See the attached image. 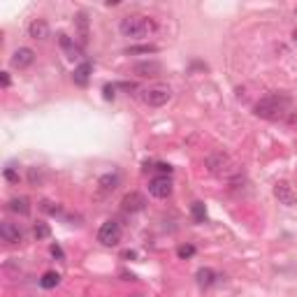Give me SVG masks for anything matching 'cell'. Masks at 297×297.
Returning a JSON list of instances; mask_svg holds the SVG:
<instances>
[{
  "instance_id": "6da1fadb",
  "label": "cell",
  "mask_w": 297,
  "mask_h": 297,
  "mask_svg": "<svg viewBox=\"0 0 297 297\" xmlns=\"http://www.w3.org/2000/svg\"><path fill=\"white\" fill-rule=\"evenodd\" d=\"M119 30L128 40H144L151 38L158 30V23H156V19L146 17V14H128L119 21Z\"/></svg>"
},
{
  "instance_id": "7a4b0ae2",
  "label": "cell",
  "mask_w": 297,
  "mask_h": 297,
  "mask_svg": "<svg viewBox=\"0 0 297 297\" xmlns=\"http://www.w3.org/2000/svg\"><path fill=\"white\" fill-rule=\"evenodd\" d=\"M288 107H290V95L274 91V93H267L255 102V116L267 119V121H276V119L286 116Z\"/></svg>"
},
{
  "instance_id": "3957f363",
  "label": "cell",
  "mask_w": 297,
  "mask_h": 297,
  "mask_svg": "<svg viewBox=\"0 0 297 297\" xmlns=\"http://www.w3.org/2000/svg\"><path fill=\"white\" fill-rule=\"evenodd\" d=\"M204 167L211 172V174H218V176H223V174H230L232 172V160H230V156L228 154H223V151H214V154H209L207 158H204Z\"/></svg>"
},
{
  "instance_id": "277c9868",
  "label": "cell",
  "mask_w": 297,
  "mask_h": 297,
  "mask_svg": "<svg viewBox=\"0 0 297 297\" xmlns=\"http://www.w3.org/2000/svg\"><path fill=\"white\" fill-rule=\"evenodd\" d=\"M121 235H123V230H121L119 220H105L98 230V242L102 246H116V244L121 242Z\"/></svg>"
},
{
  "instance_id": "5b68a950",
  "label": "cell",
  "mask_w": 297,
  "mask_h": 297,
  "mask_svg": "<svg viewBox=\"0 0 297 297\" xmlns=\"http://www.w3.org/2000/svg\"><path fill=\"white\" fill-rule=\"evenodd\" d=\"M172 191H174V183H172V176L167 174H158L148 181V193L158 200H167L172 195Z\"/></svg>"
},
{
  "instance_id": "8992f818",
  "label": "cell",
  "mask_w": 297,
  "mask_h": 297,
  "mask_svg": "<svg viewBox=\"0 0 297 297\" xmlns=\"http://www.w3.org/2000/svg\"><path fill=\"white\" fill-rule=\"evenodd\" d=\"M170 98H172V91L167 86H154V88H146L142 93V100L148 107H163L170 102Z\"/></svg>"
},
{
  "instance_id": "52a82bcc",
  "label": "cell",
  "mask_w": 297,
  "mask_h": 297,
  "mask_svg": "<svg viewBox=\"0 0 297 297\" xmlns=\"http://www.w3.org/2000/svg\"><path fill=\"white\" fill-rule=\"evenodd\" d=\"M274 198L279 200V204H283V207H292V204H297V191L292 188L290 181H276Z\"/></svg>"
},
{
  "instance_id": "ba28073f",
  "label": "cell",
  "mask_w": 297,
  "mask_h": 297,
  "mask_svg": "<svg viewBox=\"0 0 297 297\" xmlns=\"http://www.w3.org/2000/svg\"><path fill=\"white\" fill-rule=\"evenodd\" d=\"M144 207H146V200H144V195L137 191H130L128 195H123V200H121V209L126 211V214H137Z\"/></svg>"
},
{
  "instance_id": "9c48e42d",
  "label": "cell",
  "mask_w": 297,
  "mask_h": 297,
  "mask_svg": "<svg viewBox=\"0 0 297 297\" xmlns=\"http://www.w3.org/2000/svg\"><path fill=\"white\" fill-rule=\"evenodd\" d=\"M33 61H35V51L28 49V47H19L10 58L12 67H17V70H26L28 65H33Z\"/></svg>"
},
{
  "instance_id": "30bf717a",
  "label": "cell",
  "mask_w": 297,
  "mask_h": 297,
  "mask_svg": "<svg viewBox=\"0 0 297 297\" xmlns=\"http://www.w3.org/2000/svg\"><path fill=\"white\" fill-rule=\"evenodd\" d=\"M132 72L144 79H156L163 75V65H160L158 61H144V63H137V65L132 67Z\"/></svg>"
},
{
  "instance_id": "8fae6325",
  "label": "cell",
  "mask_w": 297,
  "mask_h": 297,
  "mask_svg": "<svg viewBox=\"0 0 297 297\" xmlns=\"http://www.w3.org/2000/svg\"><path fill=\"white\" fill-rule=\"evenodd\" d=\"M0 237H3V242H7V244H19L23 239V232H21V228H19V223L3 220V226H0Z\"/></svg>"
},
{
  "instance_id": "7c38bea8",
  "label": "cell",
  "mask_w": 297,
  "mask_h": 297,
  "mask_svg": "<svg viewBox=\"0 0 297 297\" xmlns=\"http://www.w3.org/2000/svg\"><path fill=\"white\" fill-rule=\"evenodd\" d=\"M119 186H121V174H119V172H109V174H102L98 179V191L102 193V195L114 193Z\"/></svg>"
},
{
  "instance_id": "4fadbf2b",
  "label": "cell",
  "mask_w": 297,
  "mask_h": 297,
  "mask_svg": "<svg viewBox=\"0 0 297 297\" xmlns=\"http://www.w3.org/2000/svg\"><path fill=\"white\" fill-rule=\"evenodd\" d=\"M28 38L33 40H47L49 38V23L44 19H33L28 23Z\"/></svg>"
},
{
  "instance_id": "5bb4252c",
  "label": "cell",
  "mask_w": 297,
  "mask_h": 297,
  "mask_svg": "<svg viewBox=\"0 0 297 297\" xmlns=\"http://www.w3.org/2000/svg\"><path fill=\"white\" fill-rule=\"evenodd\" d=\"M7 207H10V211H14V214H19V216H28V214H30V202H28V198H23V195L12 198L10 202H7Z\"/></svg>"
},
{
  "instance_id": "9a60e30c",
  "label": "cell",
  "mask_w": 297,
  "mask_h": 297,
  "mask_svg": "<svg viewBox=\"0 0 297 297\" xmlns=\"http://www.w3.org/2000/svg\"><path fill=\"white\" fill-rule=\"evenodd\" d=\"M91 70H93V65H91L88 61H84L79 67H75V72H72V79H75V84H79V86H86Z\"/></svg>"
},
{
  "instance_id": "2e32d148",
  "label": "cell",
  "mask_w": 297,
  "mask_h": 297,
  "mask_svg": "<svg viewBox=\"0 0 297 297\" xmlns=\"http://www.w3.org/2000/svg\"><path fill=\"white\" fill-rule=\"evenodd\" d=\"M75 26H77L79 30V40H82V44L88 42V38H91V30H88V19L84 12H79L77 17H75Z\"/></svg>"
},
{
  "instance_id": "e0dca14e",
  "label": "cell",
  "mask_w": 297,
  "mask_h": 297,
  "mask_svg": "<svg viewBox=\"0 0 297 297\" xmlns=\"http://www.w3.org/2000/svg\"><path fill=\"white\" fill-rule=\"evenodd\" d=\"M28 181H30V186H42L44 181H47V170L44 167H28Z\"/></svg>"
},
{
  "instance_id": "ac0fdd59",
  "label": "cell",
  "mask_w": 297,
  "mask_h": 297,
  "mask_svg": "<svg viewBox=\"0 0 297 297\" xmlns=\"http://www.w3.org/2000/svg\"><path fill=\"white\" fill-rule=\"evenodd\" d=\"M61 283V274L58 272H44L42 279H40V286L44 288V290H51V288H56Z\"/></svg>"
},
{
  "instance_id": "d6986e66",
  "label": "cell",
  "mask_w": 297,
  "mask_h": 297,
  "mask_svg": "<svg viewBox=\"0 0 297 297\" xmlns=\"http://www.w3.org/2000/svg\"><path fill=\"white\" fill-rule=\"evenodd\" d=\"M216 279H218V276H216L214 270H209V267H202V270H198V283H200V286L209 288V286H214V283H216Z\"/></svg>"
},
{
  "instance_id": "ffe728a7",
  "label": "cell",
  "mask_w": 297,
  "mask_h": 297,
  "mask_svg": "<svg viewBox=\"0 0 297 297\" xmlns=\"http://www.w3.org/2000/svg\"><path fill=\"white\" fill-rule=\"evenodd\" d=\"M191 216L195 223H204V218H207V209H204L202 202H193L191 204Z\"/></svg>"
},
{
  "instance_id": "44dd1931",
  "label": "cell",
  "mask_w": 297,
  "mask_h": 297,
  "mask_svg": "<svg viewBox=\"0 0 297 297\" xmlns=\"http://www.w3.org/2000/svg\"><path fill=\"white\" fill-rule=\"evenodd\" d=\"M33 235H35V239H47V237L51 235V230H49V226H47V223H35Z\"/></svg>"
},
{
  "instance_id": "7402d4cb",
  "label": "cell",
  "mask_w": 297,
  "mask_h": 297,
  "mask_svg": "<svg viewBox=\"0 0 297 297\" xmlns=\"http://www.w3.org/2000/svg\"><path fill=\"white\" fill-rule=\"evenodd\" d=\"M40 207H42V211H47V214H61V204H56V202H49V200H42V204H40Z\"/></svg>"
},
{
  "instance_id": "603a6c76",
  "label": "cell",
  "mask_w": 297,
  "mask_h": 297,
  "mask_svg": "<svg viewBox=\"0 0 297 297\" xmlns=\"http://www.w3.org/2000/svg\"><path fill=\"white\" fill-rule=\"evenodd\" d=\"M176 255H179V258H193V255H195V246H193V244H183V246H179L176 248Z\"/></svg>"
},
{
  "instance_id": "cb8c5ba5",
  "label": "cell",
  "mask_w": 297,
  "mask_h": 297,
  "mask_svg": "<svg viewBox=\"0 0 297 297\" xmlns=\"http://www.w3.org/2000/svg\"><path fill=\"white\" fill-rule=\"evenodd\" d=\"M154 51H158V47L148 44V47H132V49H128V54H154Z\"/></svg>"
},
{
  "instance_id": "d4e9b609",
  "label": "cell",
  "mask_w": 297,
  "mask_h": 297,
  "mask_svg": "<svg viewBox=\"0 0 297 297\" xmlns=\"http://www.w3.org/2000/svg\"><path fill=\"white\" fill-rule=\"evenodd\" d=\"M49 251H51V255H54V258L65 260V253H63V248L58 246V244H51V246H49Z\"/></svg>"
},
{
  "instance_id": "484cf974",
  "label": "cell",
  "mask_w": 297,
  "mask_h": 297,
  "mask_svg": "<svg viewBox=\"0 0 297 297\" xmlns=\"http://www.w3.org/2000/svg\"><path fill=\"white\" fill-rule=\"evenodd\" d=\"M5 179L7 181H12V183H19V174L12 167H5Z\"/></svg>"
},
{
  "instance_id": "4316f807",
  "label": "cell",
  "mask_w": 297,
  "mask_h": 297,
  "mask_svg": "<svg viewBox=\"0 0 297 297\" xmlns=\"http://www.w3.org/2000/svg\"><path fill=\"white\" fill-rule=\"evenodd\" d=\"M156 170H158L160 174H167V176L172 174V167H170V165H165V163H158V165H156Z\"/></svg>"
},
{
  "instance_id": "83f0119b",
  "label": "cell",
  "mask_w": 297,
  "mask_h": 297,
  "mask_svg": "<svg viewBox=\"0 0 297 297\" xmlns=\"http://www.w3.org/2000/svg\"><path fill=\"white\" fill-rule=\"evenodd\" d=\"M0 82H3V88H10V84H12L10 72H0Z\"/></svg>"
},
{
  "instance_id": "f1b7e54d",
  "label": "cell",
  "mask_w": 297,
  "mask_h": 297,
  "mask_svg": "<svg viewBox=\"0 0 297 297\" xmlns=\"http://www.w3.org/2000/svg\"><path fill=\"white\" fill-rule=\"evenodd\" d=\"M114 91H116V88H114V86H109V84H107V86H105V98H107V100H114V95H116Z\"/></svg>"
},
{
  "instance_id": "f546056e",
  "label": "cell",
  "mask_w": 297,
  "mask_h": 297,
  "mask_svg": "<svg viewBox=\"0 0 297 297\" xmlns=\"http://www.w3.org/2000/svg\"><path fill=\"white\" fill-rule=\"evenodd\" d=\"M292 38H295V42H297V28H295V30H292Z\"/></svg>"
},
{
  "instance_id": "4dcf8cb0",
  "label": "cell",
  "mask_w": 297,
  "mask_h": 297,
  "mask_svg": "<svg viewBox=\"0 0 297 297\" xmlns=\"http://www.w3.org/2000/svg\"><path fill=\"white\" fill-rule=\"evenodd\" d=\"M295 17H297V7H295Z\"/></svg>"
}]
</instances>
